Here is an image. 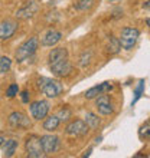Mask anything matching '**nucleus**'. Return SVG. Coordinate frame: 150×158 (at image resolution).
<instances>
[{
	"instance_id": "nucleus-1",
	"label": "nucleus",
	"mask_w": 150,
	"mask_h": 158,
	"mask_svg": "<svg viewBox=\"0 0 150 158\" xmlns=\"http://www.w3.org/2000/svg\"><path fill=\"white\" fill-rule=\"evenodd\" d=\"M38 88H39L48 98H56L58 95H61V92H62V89H64L62 85H61L58 81H54V79H49V78H43V76L38 79Z\"/></svg>"
},
{
	"instance_id": "nucleus-2",
	"label": "nucleus",
	"mask_w": 150,
	"mask_h": 158,
	"mask_svg": "<svg viewBox=\"0 0 150 158\" xmlns=\"http://www.w3.org/2000/svg\"><path fill=\"white\" fill-rule=\"evenodd\" d=\"M39 48V39L38 38H30L22 43L19 48H17L16 53H15V58H16L17 62H23L28 58H30L32 55L36 52V49Z\"/></svg>"
},
{
	"instance_id": "nucleus-3",
	"label": "nucleus",
	"mask_w": 150,
	"mask_h": 158,
	"mask_svg": "<svg viewBox=\"0 0 150 158\" xmlns=\"http://www.w3.org/2000/svg\"><path fill=\"white\" fill-rule=\"evenodd\" d=\"M139 36H140V33H139V30L136 27H124V29L121 30L120 38H118L121 48L126 50L133 49V46L139 40Z\"/></svg>"
},
{
	"instance_id": "nucleus-4",
	"label": "nucleus",
	"mask_w": 150,
	"mask_h": 158,
	"mask_svg": "<svg viewBox=\"0 0 150 158\" xmlns=\"http://www.w3.org/2000/svg\"><path fill=\"white\" fill-rule=\"evenodd\" d=\"M25 150L26 155L30 158H41L45 155L43 150H42V144H41V138L38 135H29L25 141Z\"/></svg>"
},
{
	"instance_id": "nucleus-5",
	"label": "nucleus",
	"mask_w": 150,
	"mask_h": 158,
	"mask_svg": "<svg viewBox=\"0 0 150 158\" xmlns=\"http://www.w3.org/2000/svg\"><path fill=\"white\" fill-rule=\"evenodd\" d=\"M30 115L32 118L36 121L45 119L48 117V112H49V104L46 101H35L30 104Z\"/></svg>"
},
{
	"instance_id": "nucleus-6",
	"label": "nucleus",
	"mask_w": 150,
	"mask_h": 158,
	"mask_svg": "<svg viewBox=\"0 0 150 158\" xmlns=\"http://www.w3.org/2000/svg\"><path fill=\"white\" fill-rule=\"evenodd\" d=\"M41 144L45 155L55 154L61 147V141L56 135H43V137H41Z\"/></svg>"
},
{
	"instance_id": "nucleus-7",
	"label": "nucleus",
	"mask_w": 150,
	"mask_h": 158,
	"mask_svg": "<svg viewBox=\"0 0 150 158\" xmlns=\"http://www.w3.org/2000/svg\"><path fill=\"white\" fill-rule=\"evenodd\" d=\"M88 129L90 128H88V125L85 124V121L75 119L67 125L65 132H67L68 135H71V137H84V135H87Z\"/></svg>"
},
{
	"instance_id": "nucleus-8",
	"label": "nucleus",
	"mask_w": 150,
	"mask_h": 158,
	"mask_svg": "<svg viewBox=\"0 0 150 158\" xmlns=\"http://www.w3.org/2000/svg\"><path fill=\"white\" fill-rule=\"evenodd\" d=\"M49 66H51V71H52L54 76H56V78L68 76L72 72V63L68 60V58L62 59V60H59V62H56V63H52Z\"/></svg>"
},
{
	"instance_id": "nucleus-9",
	"label": "nucleus",
	"mask_w": 150,
	"mask_h": 158,
	"mask_svg": "<svg viewBox=\"0 0 150 158\" xmlns=\"http://www.w3.org/2000/svg\"><path fill=\"white\" fill-rule=\"evenodd\" d=\"M7 121L13 128H29L30 127L29 118L26 117L23 112H17V111H15V112L10 114Z\"/></svg>"
},
{
	"instance_id": "nucleus-10",
	"label": "nucleus",
	"mask_w": 150,
	"mask_h": 158,
	"mask_svg": "<svg viewBox=\"0 0 150 158\" xmlns=\"http://www.w3.org/2000/svg\"><path fill=\"white\" fill-rule=\"evenodd\" d=\"M17 23L15 20H4L0 23V40H7L16 33Z\"/></svg>"
},
{
	"instance_id": "nucleus-11",
	"label": "nucleus",
	"mask_w": 150,
	"mask_h": 158,
	"mask_svg": "<svg viewBox=\"0 0 150 158\" xmlns=\"http://www.w3.org/2000/svg\"><path fill=\"white\" fill-rule=\"evenodd\" d=\"M38 10H39V4H38L35 0H30V2H28L23 7H20L17 10L16 17H19V19H29V17L33 16Z\"/></svg>"
},
{
	"instance_id": "nucleus-12",
	"label": "nucleus",
	"mask_w": 150,
	"mask_h": 158,
	"mask_svg": "<svg viewBox=\"0 0 150 158\" xmlns=\"http://www.w3.org/2000/svg\"><path fill=\"white\" fill-rule=\"evenodd\" d=\"M113 89V85L110 82H103L100 83V85H97V86H92L90 88L87 92H85V98L87 99H92V98H97L98 95H103V94H105V92H108Z\"/></svg>"
},
{
	"instance_id": "nucleus-13",
	"label": "nucleus",
	"mask_w": 150,
	"mask_h": 158,
	"mask_svg": "<svg viewBox=\"0 0 150 158\" xmlns=\"http://www.w3.org/2000/svg\"><path fill=\"white\" fill-rule=\"evenodd\" d=\"M95 106L98 109V112L101 115H110L113 112V104L111 101H110L108 95H100L97 98V102H95Z\"/></svg>"
},
{
	"instance_id": "nucleus-14",
	"label": "nucleus",
	"mask_w": 150,
	"mask_h": 158,
	"mask_svg": "<svg viewBox=\"0 0 150 158\" xmlns=\"http://www.w3.org/2000/svg\"><path fill=\"white\" fill-rule=\"evenodd\" d=\"M61 38H62V33L58 32V30L52 29V30H49V32H46V33L43 35L41 43L43 46H55L59 40H61Z\"/></svg>"
},
{
	"instance_id": "nucleus-15",
	"label": "nucleus",
	"mask_w": 150,
	"mask_h": 158,
	"mask_svg": "<svg viewBox=\"0 0 150 158\" xmlns=\"http://www.w3.org/2000/svg\"><path fill=\"white\" fill-rule=\"evenodd\" d=\"M68 58V50L65 48H55L49 52L48 55V60H49V65L52 63H56L59 60H62V59H67Z\"/></svg>"
},
{
	"instance_id": "nucleus-16",
	"label": "nucleus",
	"mask_w": 150,
	"mask_h": 158,
	"mask_svg": "<svg viewBox=\"0 0 150 158\" xmlns=\"http://www.w3.org/2000/svg\"><path fill=\"white\" fill-rule=\"evenodd\" d=\"M59 124H61L59 118L56 115H52V117L45 118V121H43V129L48 131V132H54L55 129H58Z\"/></svg>"
},
{
	"instance_id": "nucleus-17",
	"label": "nucleus",
	"mask_w": 150,
	"mask_h": 158,
	"mask_svg": "<svg viewBox=\"0 0 150 158\" xmlns=\"http://www.w3.org/2000/svg\"><path fill=\"white\" fill-rule=\"evenodd\" d=\"M3 152H4V157H13L15 152L17 150V141L16 139H7V141L3 142Z\"/></svg>"
},
{
	"instance_id": "nucleus-18",
	"label": "nucleus",
	"mask_w": 150,
	"mask_h": 158,
	"mask_svg": "<svg viewBox=\"0 0 150 158\" xmlns=\"http://www.w3.org/2000/svg\"><path fill=\"white\" fill-rule=\"evenodd\" d=\"M85 124L88 125L90 129H95V128H98V125H100V118L97 117L95 114L87 112L85 114Z\"/></svg>"
},
{
	"instance_id": "nucleus-19",
	"label": "nucleus",
	"mask_w": 150,
	"mask_h": 158,
	"mask_svg": "<svg viewBox=\"0 0 150 158\" xmlns=\"http://www.w3.org/2000/svg\"><path fill=\"white\" fill-rule=\"evenodd\" d=\"M12 68V59L7 56H0V75H4Z\"/></svg>"
},
{
	"instance_id": "nucleus-20",
	"label": "nucleus",
	"mask_w": 150,
	"mask_h": 158,
	"mask_svg": "<svg viewBox=\"0 0 150 158\" xmlns=\"http://www.w3.org/2000/svg\"><path fill=\"white\" fill-rule=\"evenodd\" d=\"M120 49H121L120 40H118V39H116V38L110 39V43H108V46H107V52H108V53H111V55H114V53H118V52H120Z\"/></svg>"
},
{
	"instance_id": "nucleus-21",
	"label": "nucleus",
	"mask_w": 150,
	"mask_h": 158,
	"mask_svg": "<svg viewBox=\"0 0 150 158\" xmlns=\"http://www.w3.org/2000/svg\"><path fill=\"white\" fill-rule=\"evenodd\" d=\"M92 3H94V0H78L77 3H74V7L79 12H85L90 7H92Z\"/></svg>"
},
{
	"instance_id": "nucleus-22",
	"label": "nucleus",
	"mask_w": 150,
	"mask_h": 158,
	"mask_svg": "<svg viewBox=\"0 0 150 158\" xmlns=\"http://www.w3.org/2000/svg\"><path fill=\"white\" fill-rule=\"evenodd\" d=\"M143 94H144V81L142 79V81L139 82V85L136 86V89H134V98H133V101H131V105L136 104V102L142 98Z\"/></svg>"
},
{
	"instance_id": "nucleus-23",
	"label": "nucleus",
	"mask_w": 150,
	"mask_h": 158,
	"mask_svg": "<svg viewBox=\"0 0 150 158\" xmlns=\"http://www.w3.org/2000/svg\"><path fill=\"white\" fill-rule=\"evenodd\" d=\"M72 112H71V109L68 108V106H64V108H61L58 111V114H56V117L59 118V121H68L69 118H71Z\"/></svg>"
},
{
	"instance_id": "nucleus-24",
	"label": "nucleus",
	"mask_w": 150,
	"mask_h": 158,
	"mask_svg": "<svg viewBox=\"0 0 150 158\" xmlns=\"http://www.w3.org/2000/svg\"><path fill=\"white\" fill-rule=\"evenodd\" d=\"M139 135L142 139H150V124H144L139 131Z\"/></svg>"
},
{
	"instance_id": "nucleus-25",
	"label": "nucleus",
	"mask_w": 150,
	"mask_h": 158,
	"mask_svg": "<svg viewBox=\"0 0 150 158\" xmlns=\"http://www.w3.org/2000/svg\"><path fill=\"white\" fill-rule=\"evenodd\" d=\"M17 94H19V86H17V83H12V85L7 88V91H6L7 98H15Z\"/></svg>"
},
{
	"instance_id": "nucleus-26",
	"label": "nucleus",
	"mask_w": 150,
	"mask_h": 158,
	"mask_svg": "<svg viewBox=\"0 0 150 158\" xmlns=\"http://www.w3.org/2000/svg\"><path fill=\"white\" fill-rule=\"evenodd\" d=\"M90 59H91V52H90V50H88V52H84L81 59H79V65H81V66L88 65V63H90Z\"/></svg>"
},
{
	"instance_id": "nucleus-27",
	"label": "nucleus",
	"mask_w": 150,
	"mask_h": 158,
	"mask_svg": "<svg viewBox=\"0 0 150 158\" xmlns=\"http://www.w3.org/2000/svg\"><path fill=\"white\" fill-rule=\"evenodd\" d=\"M20 96H22V102H23V104H28V102H29L30 95H29V92H28V91H23Z\"/></svg>"
},
{
	"instance_id": "nucleus-28",
	"label": "nucleus",
	"mask_w": 150,
	"mask_h": 158,
	"mask_svg": "<svg viewBox=\"0 0 150 158\" xmlns=\"http://www.w3.org/2000/svg\"><path fill=\"white\" fill-rule=\"evenodd\" d=\"M143 7H144V9H150V0H147L146 3L143 4Z\"/></svg>"
},
{
	"instance_id": "nucleus-29",
	"label": "nucleus",
	"mask_w": 150,
	"mask_h": 158,
	"mask_svg": "<svg viewBox=\"0 0 150 158\" xmlns=\"http://www.w3.org/2000/svg\"><path fill=\"white\" fill-rule=\"evenodd\" d=\"M6 141V139H4L3 137H0V148H2V145H3V142Z\"/></svg>"
},
{
	"instance_id": "nucleus-30",
	"label": "nucleus",
	"mask_w": 150,
	"mask_h": 158,
	"mask_svg": "<svg viewBox=\"0 0 150 158\" xmlns=\"http://www.w3.org/2000/svg\"><path fill=\"white\" fill-rule=\"evenodd\" d=\"M146 23H147V26L150 27V17H147V19H146Z\"/></svg>"
}]
</instances>
